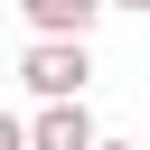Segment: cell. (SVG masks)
Returning <instances> with one entry per match:
<instances>
[{
    "instance_id": "obj_1",
    "label": "cell",
    "mask_w": 150,
    "mask_h": 150,
    "mask_svg": "<svg viewBox=\"0 0 150 150\" xmlns=\"http://www.w3.org/2000/svg\"><path fill=\"white\" fill-rule=\"evenodd\" d=\"M19 84L38 103H84L94 84V38H28L19 47Z\"/></svg>"
},
{
    "instance_id": "obj_2",
    "label": "cell",
    "mask_w": 150,
    "mask_h": 150,
    "mask_svg": "<svg viewBox=\"0 0 150 150\" xmlns=\"http://www.w3.org/2000/svg\"><path fill=\"white\" fill-rule=\"evenodd\" d=\"M28 122V150H94L103 131H94V103H38V112H19Z\"/></svg>"
},
{
    "instance_id": "obj_3",
    "label": "cell",
    "mask_w": 150,
    "mask_h": 150,
    "mask_svg": "<svg viewBox=\"0 0 150 150\" xmlns=\"http://www.w3.org/2000/svg\"><path fill=\"white\" fill-rule=\"evenodd\" d=\"M19 19H28V38H94L103 0H19Z\"/></svg>"
},
{
    "instance_id": "obj_4",
    "label": "cell",
    "mask_w": 150,
    "mask_h": 150,
    "mask_svg": "<svg viewBox=\"0 0 150 150\" xmlns=\"http://www.w3.org/2000/svg\"><path fill=\"white\" fill-rule=\"evenodd\" d=\"M103 9H141V19H150V0H103Z\"/></svg>"
},
{
    "instance_id": "obj_5",
    "label": "cell",
    "mask_w": 150,
    "mask_h": 150,
    "mask_svg": "<svg viewBox=\"0 0 150 150\" xmlns=\"http://www.w3.org/2000/svg\"><path fill=\"white\" fill-rule=\"evenodd\" d=\"M94 150H141V141H112V131H103V141H94Z\"/></svg>"
}]
</instances>
